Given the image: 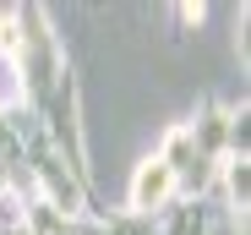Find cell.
Here are the masks:
<instances>
[{
  "instance_id": "cell-1",
  "label": "cell",
  "mask_w": 251,
  "mask_h": 235,
  "mask_svg": "<svg viewBox=\"0 0 251 235\" xmlns=\"http://www.w3.org/2000/svg\"><path fill=\"white\" fill-rule=\"evenodd\" d=\"M170 191H175V164H170V159H148V164L137 170V181H131V208L153 213V208L170 203Z\"/></svg>"
}]
</instances>
